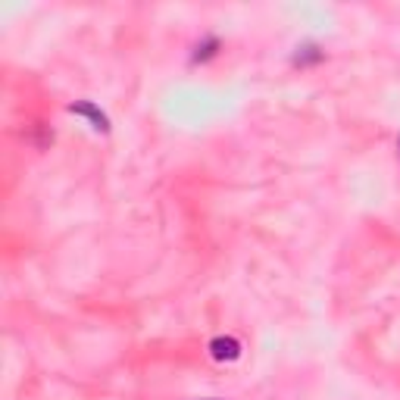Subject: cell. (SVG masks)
<instances>
[{
    "instance_id": "3",
    "label": "cell",
    "mask_w": 400,
    "mask_h": 400,
    "mask_svg": "<svg viewBox=\"0 0 400 400\" xmlns=\"http://www.w3.org/2000/svg\"><path fill=\"white\" fill-rule=\"evenodd\" d=\"M200 400H222V397H200Z\"/></svg>"
},
{
    "instance_id": "2",
    "label": "cell",
    "mask_w": 400,
    "mask_h": 400,
    "mask_svg": "<svg viewBox=\"0 0 400 400\" xmlns=\"http://www.w3.org/2000/svg\"><path fill=\"white\" fill-rule=\"evenodd\" d=\"M72 113H78V116H88V119L94 122V129L97 131H107V116L100 113L94 104H72Z\"/></svg>"
},
{
    "instance_id": "4",
    "label": "cell",
    "mask_w": 400,
    "mask_h": 400,
    "mask_svg": "<svg viewBox=\"0 0 400 400\" xmlns=\"http://www.w3.org/2000/svg\"><path fill=\"white\" fill-rule=\"evenodd\" d=\"M397 156H400V135H397Z\"/></svg>"
},
{
    "instance_id": "1",
    "label": "cell",
    "mask_w": 400,
    "mask_h": 400,
    "mask_svg": "<svg viewBox=\"0 0 400 400\" xmlns=\"http://www.w3.org/2000/svg\"><path fill=\"white\" fill-rule=\"evenodd\" d=\"M210 354L216 360H238L241 357V344L234 338H213L210 341Z\"/></svg>"
}]
</instances>
